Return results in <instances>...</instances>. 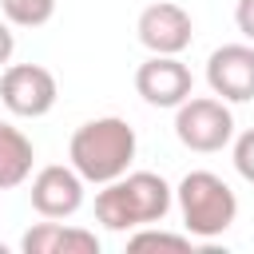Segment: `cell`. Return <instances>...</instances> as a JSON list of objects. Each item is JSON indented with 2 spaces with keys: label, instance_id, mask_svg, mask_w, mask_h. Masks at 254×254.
<instances>
[{
  "label": "cell",
  "instance_id": "1",
  "mask_svg": "<svg viewBox=\"0 0 254 254\" xmlns=\"http://www.w3.org/2000/svg\"><path fill=\"white\" fill-rule=\"evenodd\" d=\"M171 202H175V190H171V183L163 175H155V171H127V175L103 183V190L95 194V218L107 230L127 234V230L163 222Z\"/></svg>",
  "mask_w": 254,
  "mask_h": 254
},
{
  "label": "cell",
  "instance_id": "2",
  "mask_svg": "<svg viewBox=\"0 0 254 254\" xmlns=\"http://www.w3.org/2000/svg\"><path fill=\"white\" fill-rule=\"evenodd\" d=\"M67 159L83 183L103 187V183L127 175V167L135 159V127L119 115L87 119L83 127H75V135L67 143Z\"/></svg>",
  "mask_w": 254,
  "mask_h": 254
},
{
  "label": "cell",
  "instance_id": "3",
  "mask_svg": "<svg viewBox=\"0 0 254 254\" xmlns=\"http://www.w3.org/2000/svg\"><path fill=\"white\" fill-rule=\"evenodd\" d=\"M175 202L183 210V226H187L190 238H218L238 218V198L214 171L183 175V183L175 190Z\"/></svg>",
  "mask_w": 254,
  "mask_h": 254
},
{
  "label": "cell",
  "instance_id": "4",
  "mask_svg": "<svg viewBox=\"0 0 254 254\" xmlns=\"http://www.w3.org/2000/svg\"><path fill=\"white\" fill-rule=\"evenodd\" d=\"M175 135L198 155H214L234 139V115L218 95H187L175 107Z\"/></svg>",
  "mask_w": 254,
  "mask_h": 254
},
{
  "label": "cell",
  "instance_id": "5",
  "mask_svg": "<svg viewBox=\"0 0 254 254\" xmlns=\"http://www.w3.org/2000/svg\"><path fill=\"white\" fill-rule=\"evenodd\" d=\"M56 75L40 64H12L0 75V103L20 119H40L56 107Z\"/></svg>",
  "mask_w": 254,
  "mask_h": 254
},
{
  "label": "cell",
  "instance_id": "6",
  "mask_svg": "<svg viewBox=\"0 0 254 254\" xmlns=\"http://www.w3.org/2000/svg\"><path fill=\"white\" fill-rule=\"evenodd\" d=\"M139 44L151 52V56H179L190 48L194 40V24H190V12L171 4V0H159V4H147L139 12Z\"/></svg>",
  "mask_w": 254,
  "mask_h": 254
},
{
  "label": "cell",
  "instance_id": "7",
  "mask_svg": "<svg viewBox=\"0 0 254 254\" xmlns=\"http://www.w3.org/2000/svg\"><path fill=\"white\" fill-rule=\"evenodd\" d=\"M206 83L222 103H250L254 99V48L250 44H222L206 60Z\"/></svg>",
  "mask_w": 254,
  "mask_h": 254
},
{
  "label": "cell",
  "instance_id": "8",
  "mask_svg": "<svg viewBox=\"0 0 254 254\" xmlns=\"http://www.w3.org/2000/svg\"><path fill=\"white\" fill-rule=\"evenodd\" d=\"M135 91L151 107H179L194 91V79H190V67L179 56H151L135 71Z\"/></svg>",
  "mask_w": 254,
  "mask_h": 254
},
{
  "label": "cell",
  "instance_id": "9",
  "mask_svg": "<svg viewBox=\"0 0 254 254\" xmlns=\"http://www.w3.org/2000/svg\"><path fill=\"white\" fill-rule=\"evenodd\" d=\"M32 210L40 218H71L83 206V179L75 175V167L67 163H52L32 179Z\"/></svg>",
  "mask_w": 254,
  "mask_h": 254
},
{
  "label": "cell",
  "instance_id": "10",
  "mask_svg": "<svg viewBox=\"0 0 254 254\" xmlns=\"http://www.w3.org/2000/svg\"><path fill=\"white\" fill-rule=\"evenodd\" d=\"M20 250L24 254H99V238H95V230L64 226L60 218H48V222H36L32 230H24Z\"/></svg>",
  "mask_w": 254,
  "mask_h": 254
},
{
  "label": "cell",
  "instance_id": "11",
  "mask_svg": "<svg viewBox=\"0 0 254 254\" xmlns=\"http://www.w3.org/2000/svg\"><path fill=\"white\" fill-rule=\"evenodd\" d=\"M32 163H36L32 139H28L20 127H12V123L0 119V190L20 187V183L32 175Z\"/></svg>",
  "mask_w": 254,
  "mask_h": 254
},
{
  "label": "cell",
  "instance_id": "12",
  "mask_svg": "<svg viewBox=\"0 0 254 254\" xmlns=\"http://www.w3.org/2000/svg\"><path fill=\"white\" fill-rule=\"evenodd\" d=\"M127 250H131V254H143V250H171V254H190V234H171V230L139 226V230L127 238Z\"/></svg>",
  "mask_w": 254,
  "mask_h": 254
},
{
  "label": "cell",
  "instance_id": "13",
  "mask_svg": "<svg viewBox=\"0 0 254 254\" xmlns=\"http://www.w3.org/2000/svg\"><path fill=\"white\" fill-rule=\"evenodd\" d=\"M0 12L16 28H44L56 16V0H0Z\"/></svg>",
  "mask_w": 254,
  "mask_h": 254
},
{
  "label": "cell",
  "instance_id": "14",
  "mask_svg": "<svg viewBox=\"0 0 254 254\" xmlns=\"http://www.w3.org/2000/svg\"><path fill=\"white\" fill-rule=\"evenodd\" d=\"M234 171H238L246 183H254V127L234 139Z\"/></svg>",
  "mask_w": 254,
  "mask_h": 254
},
{
  "label": "cell",
  "instance_id": "15",
  "mask_svg": "<svg viewBox=\"0 0 254 254\" xmlns=\"http://www.w3.org/2000/svg\"><path fill=\"white\" fill-rule=\"evenodd\" d=\"M234 24H238V32H242L246 40H254V0H238V8H234Z\"/></svg>",
  "mask_w": 254,
  "mask_h": 254
},
{
  "label": "cell",
  "instance_id": "16",
  "mask_svg": "<svg viewBox=\"0 0 254 254\" xmlns=\"http://www.w3.org/2000/svg\"><path fill=\"white\" fill-rule=\"evenodd\" d=\"M12 52H16V36H12V24L0 16V64H8Z\"/></svg>",
  "mask_w": 254,
  "mask_h": 254
}]
</instances>
